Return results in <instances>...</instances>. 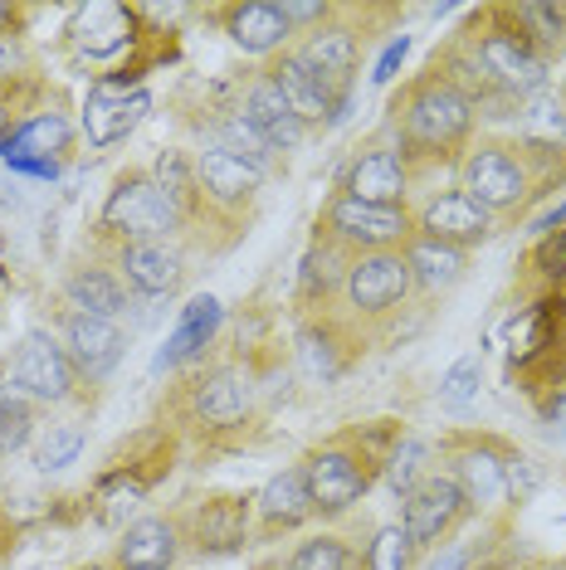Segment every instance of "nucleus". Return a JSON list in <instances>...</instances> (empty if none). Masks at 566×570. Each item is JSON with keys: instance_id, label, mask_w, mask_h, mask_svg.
I'll return each mask as SVG.
<instances>
[{"instance_id": "1", "label": "nucleus", "mask_w": 566, "mask_h": 570, "mask_svg": "<svg viewBox=\"0 0 566 570\" xmlns=\"http://www.w3.org/2000/svg\"><path fill=\"white\" fill-rule=\"evenodd\" d=\"M474 132V102L449 88L440 73L410 88L401 108V137L416 157H455Z\"/></svg>"}, {"instance_id": "2", "label": "nucleus", "mask_w": 566, "mask_h": 570, "mask_svg": "<svg viewBox=\"0 0 566 570\" xmlns=\"http://www.w3.org/2000/svg\"><path fill=\"white\" fill-rule=\"evenodd\" d=\"M182 225L186 219L176 215V205L166 200V190L157 186L152 171H127L113 186V196L103 200V229L118 235L123 244H162Z\"/></svg>"}, {"instance_id": "3", "label": "nucleus", "mask_w": 566, "mask_h": 570, "mask_svg": "<svg viewBox=\"0 0 566 570\" xmlns=\"http://www.w3.org/2000/svg\"><path fill=\"white\" fill-rule=\"evenodd\" d=\"M459 176H465V196L479 200L488 215L513 210V205H523L533 196V147L527 141H518V147H508V141H479V147H469Z\"/></svg>"}, {"instance_id": "4", "label": "nucleus", "mask_w": 566, "mask_h": 570, "mask_svg": "<svg viewBox=\"0 0 566 570\" xmlns=\"http://www.w3.org/2000/svg\"><path fill=\"white\" fill-rule=\"evenodd\" d=\"M474 63H479L484 79L494 88H504L508 98H537L547 88V59L518 35L508 10H498V24H484V30L474 35Z\"/></svg>"}, {"instance_id": "5", "label": "nucleus", "mask_w": 566, "mask_h": 570, "mask_svg": "<svg viewBox=\"0 0 566 570\" xmlns=\"http://www.w3.org/2000/svg\"><path fill=\"white\" fill-rule=\"evenodd\" d=\"M328 235L362 254H386V249H406V239L416 235L406 205H362L338 196L328 205Z\"/></svg>"}, {"instance_id": "6", "label": "nucleus", "mask_w": 566, "mask_h": 570, "mask_svg": "<svg viewBox=\"0 0 566 570\" xmlns=\"http://www.w3.org/2000/svg\"><path fill=\"white\" fill-rule=\"evenodd\" d=\"M410 288H416V274H410L401 249L362 254L342 278L347 303H352V313H362V317H381V313H391V307H401L410 297Z\"/></svg>"}, {"instance_id": "7", "label": "nucleus", "mask_w": 566, "mask_h": 570, "mask_svg": "<svg viewBox=\"0 0 566 570\" xmlns=\"http://www.w3.org/2000/svg\"><path fill=\"white\" fill-rule=\"evenodd\" d=\"M465 512H469V502H465V492H459L455 478H449V473H430L420 488L406 492V502H401V531H406L410 547L424 551V547H435L440 537H449Z\"/></svg>"}, {"instance_id": "8", "label": "nucleus", "mask_w": 566, "mask_h": 570, "mask_svg": "<svg viewBox=\"0 0 566 570\" xmlns=\"http://www.w3.org/2000/svg\"><path fill=\"white\" fill-rule=\"evenodd\" d=\"M303 478H308V498H313V512L323 517H342L347 508L362 502V492L371 488V473L357 453L347 449H318L313 459L303 463Z\"/></svg>"}, {"instance_id": "9", "label": "nucleus", "mask_w": 566, "mask_h": 570, "mask_svg": "<svg viewBox=\"0 0 566 570\" xmlns=\"http://www.w3.org/2000/svg\"><path fill=\"white\" fill-rule=\"evenodd\" d=\"M10 381H16L20 395H30V400H69L79 375H74L69 356H64V342H55L49 332H30L16 346Z\"/></svg>"}, {"instance_id": "10", "label": "nucleus", "mask_w": 566, "mask_h": 570, "mask_svg": "<svg viewBox=\"0 0 566 570\" xmlns=\"http://www.w3.org/2000/svg\"><path fill=\"white\" fill-rule=\"evenodd\" d=\"M416 235L435 239V244H449V249H474V244H484L494 235V215L484 210L474 196L465 190H445V196L424 200V210L416 219Z\"/></svg>"}, {"instance_id": "11", "label": "nucleus", "mask_w": 566, "mask_h": 570, "mask_svg": "<svg viewBox=\"0 0 566 570\" xmlns=\"http://www.w3.org/2000/svg\"><path fill=\"white\" fill-rule=\"evenodd\" d=\"M123 346L127 342H123L118 322L64 313V356H69L74 375H84V381H103V375L123 361Z\"/></svg>"}, {"instance_id": "12", "label": "nucleus", "mask_w": 566, "mask_h": 570, "mask_svg": "<svg viewBox=\"0 0 566 570\" xmlns=\"http://www.w3.org/2000/svg\"><path fill=\"white\" fill-rule=\"evenodd\" d=\"M357 30H347V24H318L313 35H308V45L299 49V59L308 69L323 79V88L338 102V118L347 108V88H352V73H357Z\"/></svg>"}, {"instance_id": "13", "label": "nucleus", "mask_w": 566, "mask_h": 570, "mask_svg": "<svg viewBox=\"0 0 566 570\" xmlns=\"http://www.w3.org/2000/svg\"><path fill=\"white\" fill-rule=\"evenodd\" d=\"M147 108H152V94H142V88L127 94L118 83H98L84 102V132L94 147H113V141H123L142 118H147Z\"/></svg>"}, {"instance_id": "14", "label": "nucleus", "mask_w": 566, "mask_h": 570, "mask_svg": "<svg viewBox=\"0 0 566 570\" xmlns=\"http://www.w3.org/2000/svg\"><path fill=\"white\" fill-rule=\"evenodd\" d=\"M406 186H410V166L401 151H367L347 166V180H342V196L347 200H362V205H401L406 200Z\"/></svg>"}, {"instance_id": "15", "label": "nucleus", "mask_w": 566, "mask_h": 570, "mask_svg": "<svg viewBox=\"0 0 566 570\" xmlns=\"http://www.w3.org/2000/svg\"><path fill=\"white\" fill-rule=\"evenodd\" d=\"M196 180H201V196L211 205H244V200H254V190L264 186V166L244 161V157H235V151L205 147L196 157Z\"/></svg>"}, {"instance_id": "16", "label": "nucleus", "mask_w": 566, "mask_h": 570, "mask_svg": "<svg viewBox=\"0 0 566 570\" xmlns=\"http://www.w3.org/2000/svg\"><path fill=\"white\" fill-rule=\"evenodd\" d=\"M191 414H196L201 424H211V430H230V424H240L244 414H250V381H244L240 371H205L196 385H191Z\"/></svg>"}, {"instance_id": "17", "label": "nucleus", "mask_w": 566, "mask_h": 570, "mask_svg": "<svg viewBox=\"0 0 566 570\" xmlns=\"http://www.w3.org/2000/svg\"><path fill=\"white\" fill-rule=\"evenodd\" d=\"M269 79H274V88L283 94V102H289L293 118H299L303 127H313V122H338V102H332V94L323 88V79H318V73L308 69L299 55H283L274 69H269Z\"/></svg>"}, {"instance_id": "18", "label": "nucleus", "mask_w": 566, "mask_h": 570, "mask_svg": "<svg viewBox=\"0 0 566 570\" xmlns=\"http://www.w3.org/2000/svg\"><path fill=\"white\" fill-rule=\"evenodd\" d=\"M240 112L250 118L254 132L269 141V151H293V147L303 141V132H308V127L293 118V108L283 102V94L274 88V79H269V73L250 83V94H244V108H240Z\"/></svg>"}, {"instance_id": "19", "label": "nucleus", "mask_w": 566, "mask_h": 570, "mask_svg": "<svg viewBox=\"0 0 566 570\" xmlns=\"http://www.w3.org/2000/svg\"><path fill=\"white\" fill-rule=\"evenodd\" d=\"M182 556V531L166 517H142L118 541V570H172Z\"/></svg>"}, {"instance_id": "20", "label": "nucleus", "mask_w": 566, "mask_h": 570, "mask_svg": "<svg viewBox=\"0 0 566 570\" xmlns=\"http://www.w3.org/2000/svg\"><path fill=\"white\" fill-rule=\"evenodd\" d=\"M118 278L142 297L176 293V283H182V258L166 249V244H123Z\"/></svg>"}, {"instance_id": "21", "label": "nucleus", "mask_w": 566, "mask_h": 570, "mask_svg": "<svg viewBox=\"0 0 566 570\" xmlns=\"http://www.w3.org/2000/svg\"><path fill=\"white\" fill-rule=\"evenodd\" d=\"M221 322H225V307L215 303V297H191V303L182 307L176 332L166 336V346L157 356V371H172V366H182V361L201 356L205 346H211V336L221 332Z\"/></svg>"}, {"instance_id": "22", "label": "nucleus", "mask_w": 566, "mask_h": 570, "mask_svg": "<svg viewBox=\"0 0 566 570\" xmlns=\"http://www.w3.org/2000/svg\"><path fill=\"white\" fill-rule=\"evenodd\" d=\"M74 45L88 59H113L133 45V10L127 6H84L74 20Z\"/></svg>"}, {"instance_id": "23", "label": "nucleus", "mask_w": 566, "mask_h": 570, "mask_svg": "<svg viewBox=\"0 0 566 570\" xmlns=\"http://www.w3.org/2000/svg\"><path fill=\"white\" fill-rule=\"evenodd\" d=\"M244 531H250V508H244V498H215V502H205V508L191 512V541L211 556L235 551L244 541Z\"/></svg>"}, {"instance_id": "24", "label": "nucleus", "mask_w": 566, "mask_h": 570, "mask_svg": "<svg viewBox=\"0 0 566 570\" xmlns=\"http://www.w3.org/2000/svg\"><path fill=\"white\" fill-rule=\"evenodd\" d=\"M465 492L469 508H494L498 498H504V459H498L488 444H465L455 449V473H449Z\"/></svg>"}, {"instance_id": "25", "label": "nucleus", "mask_w": 566, "mask_h": 570, "mask_svg": "<svg viewBox=\"0 0 566 570\" xmlns=\"http://www.w3.org/2000/svg\"><path fill=\"white\" fill-rule=\"evenodd\" d=\"M64 151H69V122L59 112H40L0 137V161H55Z\"/></svg>"}, {"instance_id": "26", "label": "nucleus", "mask_w": 566, "mask_h": 570, "mask_svg": "<svg viewBox=\"0 0 566 570\" xmlns=\"http://www.w3.org/2000/svg\"><path fill=\"white\" fill-rule=\"evenodd\" d=\"M64 297H69V313L113 322L127 307V283L118 274H108V268H79L64 283Z\"/></svg>"}, {"instance_id": "27", "label": "nucleus", "mask_w": 566, "mask_h": 570, "mask_svg": "<svg viewBox=\"0 0 566 570\" xmlns=\"http://www.w3.org/2000/svg\"><path fill=\"white\" fill-rule=\"evenodd\" d=\"M225 30H230V40H235L244 55H274V49L293 35V24L283 20V10L279 6H235L225 16Z\"/></svg>"}, {"instance_id": "28", "label": "nucleus", "mask_w": 566, "mask_h": 570, "mask_svg": "<svg viewBox=\"0 0 566 570\" xmlns=\"http://www.w3.org/2000/svg\"><path fill=\"white\" fill-rule=\"evenodd\" d=\"M260 517H264V527H303L308 517H313V498H308V478H303V469H283V473H274L264 483V492H260Z\"/></svg>"}, {"instance_id": "29", "label": "nucleus", "mask_w": 566, "mask_h": 570, "mask_svg": "<svg viewBox=\"0 0 566 570\" xmlns=\"http://www.w3.org/2000/svg\"><path fill=\"white\" fill-rule=\"evenodd\" d=\"M401 254H406L410 274H416V288H424V293L455 288V283L465 278V254L449 249V244H435V239H424V235H410Z\"/></svg>"}, {"instance_id": "30", "label": "nucleus", "mask_w": 566, "mask_h": 570, "mask_svg": "<svg viewBox=\"0 0 566 570\" xmlns=\"http://www.w3.org/2000/svg\"><path fill=\"white\" fill-rule=\"evenodd\" d=\"M508 20L518 24V35L537 55H562L566 49V6H543V0H523L508 10Z\"/></svg>"}, {"instance_id": "31", "label": "nucleus", "mask_w": 566, "mask_h": 570, "mask_svg": "<svg viewBox=\"0 0 566 570\" xmlns=\"http://www.w3.org/2000/svg\"><path fill=\"white\" fill-rule=\"evenodd\" d=\"M518 137L527 147H547V151H566V102L562 98H527V112L518 118Z\"/></svg>"}, {"instance_id": "32", "label": "nucleus", "mask_w": 566, "mask_h": 570, "mask_svg": "<svg viewBox=\"0 0 566 570\" xmlns=\"http://www.w3.org/2000/svg\"><path fill=\"white\" fill-rule=\"evenodd\" d=\"M552 307L557 303H537V307H527V313L513 317V327H508V356L513 361H537L552 346Z\"/></svg>"}, {"instance_id": "33", "label": "nucleus", "mask_w": 566, "mask_h": 570, "mask_svg": "<svg viewBox=\"0 0 566 570\" xmlns=\"http://www.w3.org/2000/svg\"><path fill=\"white\" fill-rule=\"evenodd\" d=\"M152 176H157V186L166 190V200H172L176 205V215H182V219H191V215H196L201 210V180H196V166H186V157H176V151H166V157L157 161V171H152Z\"/></svg>"}, {"instance_id": "34", "label": "nucleus", "mask_w": 566, "mask_h": 570, "mask_svg": "<svg viewBox=\"0 0 566 570\" xmlns=\"http://www.w3.org/2000/svg\"><path fill=\"white\" fill-rule=\"evenodd\" d=\"M424 459H430L424 439H401V444L386 453V463H381V469H386V483H391V488L406 498L410 488H420L424 478H430V473H424Z\"/></svg>"}, {"instance_id": "35", "label": "nucleus", "mask_w": 566, "mask_h": 570, "mask_svg": "<svg viewBox=\"0 0 566 570\" xmlns=\"http://www.w3.org/2000/svg\"><path fill=\"white\" fill-rule=\"evenodd\" d=\"M30 400L20 395V385H0V453H16L30 439Z\"/></svg>"}, {"instance_id": "36", "label": "nucleus", "mask_w": 566, "mask_h": 570, "mask_svg": "<svg viewBox=\"0 0 566 570\" xmlns=\"http://www.w3.org/2000/svg\"><path fill=\"white\" fill-rule=\"evenodd\" d=\"M479 381H484V361L479 356H459L455 366L445 371V381H440V405L445 410H465L474 405V395H479Z\"/></svg>"}, {"instance_id": "37", "label": "nucleus", "mask_w": 566, "mask_h": 570, "mask_svg": "<svg viewBox=\"0 0 566 570\" xmlns=\"http://www.w3.org/2000/svg\"><path fill=\"white\" fill-rule=\"evenodd\" d=\"M215 137H221L215 147H221V151H235V157H244V161H260V166H264L269 157H274V151H269V141L254 132L244 112H230V118L215 127Z\"/></svg>"}, {"instance_id": "38", "label": "nucleus", "mask_w": 566, "mask_h": 570, "mask_svg": "<svg viewBox=\"0 0 566 570\" xmlns=\"http://www.w3.org/2000/svg\"><path fill=\"white\" fill-rule=\"evenodd\" d=\"M79 453H84V430L79 424H55V430L45 434L40 453H35V463H40L45 473H59V469H69Z\"/></svg>"}, {"instance_id": "39", "label": "nucleus", "mask_w": 566, "mask_h": 570, "mask_svg": "<svg viewBox=\"0 0 566 570\" xmlns=\"http://www.w3.org/2000/svg\"><path fill=\"white\" fill-rule=\"evenodd\" d=\"M410 541H406V531L401 522H391V527H381L377 537H371V551H367V570H406L410 566Z\"/></svg>"}, {"instance_id": "40", "label": "nucleus", "mask_w": 566, "mask_h": 570, "mask_svg": "<svg viewBox=\"0 0 566 570\" xmlns=\"http://www.w3.org/2000/svg\"><path fill=\"white\" fill-rule=\"evenodd\" d=\"M347 561L352 556H347L342 537H313L289 556V570H347Z\"/></svg>"}, {"instance_id": "41", "label": "nucleus", "mask_w": 566, "mask_h": 570, "mask_svg": "<svg viewBox=\"0 0 566 570\" xmlns=\"http://www.w3.org/2000/svg\"><path fill=\"white\" fill-rule=\"evenodd\" d=\"M332 346H338V342H332V332L318 336L313 327H308V332L299 336V356H303V366L313 371V375H323V381H332V375L342 371V361H338V352H332Z\"/></svg>"}, {"instance_id": "42", "label": "nucleus", "mask_w": 566, "mask_h": 570, "mask_svg": "<svg viewBox=\"0 0 566 570\" xmlns=\"http://www.w3.org/2000/svg\"><path fill=\"white\" fill-rule=\"evenodd\" d=\"M537 483H543V478H537V469H533V459H504V488L513 492V498L518 502H527L537 492Z\"/></svg>"}, {"instance_id": "43", "label": "nucleus", "mask_w": 566, "mask_h": 570, "mask_svg": "<svg viewBox=\"0 0 566 570\" xmlns=\"http://www.w3.org/2000/svg\"><path fill=\"white\" fill-rule=\"evenodd\" d=\"M537 268H543L547 278H566V229H557V235H547L537 244Z\"/></svg>"}, {"instance_id": "44", "label": "nucleus", "mask_w": 566, "mask_h": 570, "mask_svg": "<svg viewBox=\"0 0 566 570\" xmlns=\"http://www.w3.org/2000/svg\"><path fill=\"white\" fill-rule=\"evenodd\" d=\"M283 20L289 24H323L328 20V6L323 0H283Z\"/></svg>"}, {"instance_id": "45", "label": "nucleus", "mask_w": 566, "mask_h": 570, "mask_svg": "<svg viewBox=\"0 0 566 570\" xmlns=\"http://www.w3.org/2000/svg\"><path fill=\"white\" fill-rule=\"evenodd\" d=\"M406 49H410L406 35H401V40L386 45V55L377 59V73H371V83H391V79H396V69H401V59H406Z\"/></svg>"}, {"instance_id": "46", "label": "nucleus", "mask_w": 566, "mask_h": 570, "mask_svg": "<svg viewBox=\"0 0 566 570\" xmlns=\"http://www.w3.org/2000/svg\"><path fill=\"white\" fill-rule=\"evenodd\" d=\"M562 225H566V200H562V205H552L543 219H533V229H547V235H557Z\"/></svg>"}, {"instance_id": "47", "label": "nucleus", "mask_w": 566, "mask_h": 570, "mask_svg": "<svg viewBox=\"0 0 566 570\" xmlns=\"http://www.w3.org/2000/svg\"><path fill=\"white\" fill-rule=\"evenodd\" d=\"M430 570H469V551H465V547H459V551H445Z\"/></svg>"}, {"instance_id": "48", "label": "nucleus", "mask_w": 566, "mask_h": 570, "mask_svg": "<svg viewBox=\"0 0 566 570\" xmlns=\"http://www.w3.org/2000/svg\"><path fill=\"white\" fill-rule=\"evenodd\" d=\"M10 63H16V45H10L6 35H0V79H6V73H10Z\"/></svg>"}, {"instance_id": "49", "label": "nucleus", "mask_w": 566, "mask_h": 570, "mask_svg": "<svg viewBox=\"0 0 566 570\" xmlns=\"http://www.w3.org/2000/svg\"><path fill=\"white\" fill-rule=\"evenodd\" d=\"M6 20H10V10H6V6H0V24H6Z\"/></svg>"}, {"instance_id": "50", "label": "nucleus", "mask_w": 566, "mask_h": 570, "mask_svg": "<svg viewBox=\"0 0 566 570\" xmlns=\"http://www.w3.org/2000/svg\"><path fill=\"white\" fill-rule=\"evenodd\" d=\"M0 561H6V547H0Z\"/></svg>"}, {"instance_id": "51", "label": "nucleus", "mask_w": 566, "mask_h": 570, "mask_svg": "<svg viewBox=\"0 0 566 570\" xmlns=\"http://www.w3.org/2000/svg\"><path fill=\"white\" fill-rule=\"evenodd\" d=\"M264 570H274V566H264Z\"/></svg>"}, {"instance_id": "52", "label": "nucleus", "mask_w": 566, "mask_h": 570, "mask_svg": "<svg viewBox=\"0 0 566 570\" xmlns=\"http://www.w3.org/2000/svg\"><path fill=\"white\" fill-rule=\"evenodd\" d=\"M562 102H566V98H562Z\"/></svg>"}]
</instances>
